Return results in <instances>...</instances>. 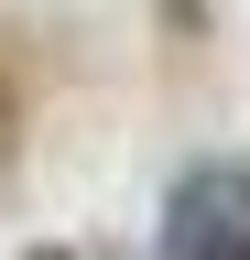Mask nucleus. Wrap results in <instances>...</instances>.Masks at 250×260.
<instances>
[{"label":"nucleus","mask_w":250,"mask_h":260,"mask_svg":"<svg viewBox=\"0 0 250 260\" xmlns=\"http://www.w3.org/2000/svg\"><path fill=\"white\" fill-rule=\"evenodd\" d=\"M152 260H250V152H196L174 174Z\"/></svg>","instance_id":"1"}]
</instances>
